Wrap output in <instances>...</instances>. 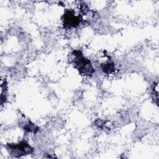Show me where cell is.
<instances>
[{
    "label": "cell",
    "mask_w": 159,
    "mask_h": 159,
    "mask_svg": "<svg viewBox=\"0 0 159 159\" xmlns=\"http://www.w3.org/2000/svg\"><path fill=\"white\" fill-rule=\"evenodd\" d=\"M6 148L10 154L16 158L31 154L34 152V148L24 140L17 143H7Z\"/></svg>",
    "instance_id": "cell-2"
},
{
    "label": "cell",
    "mask_w": 159,
    "mask_h": 159,
    "mask_svg": "<svg viewBox=\"0 0 159 159\" xmlns=\"http://www.w3.org/2000/svg\"><path fill=\"white\" fill-rule=\"evenodd\" d=\"M72 63L81 75L91 76L95 72V70L91 61L83 56L80 50H74L71 52Z\"/></svg>",
    "instance_id": "cell-1"
},
{
    "label": "cell",
    "mask_w": 159,
    "mask_h": 159,
    "mask_svg": "<svg viewBox=\"0 0 159 159\" xmlns=\"http://www.w3.org/2000/svg\"><path fill=\"white\" fill-rule=\"evenodd\" d=\"M23 129L24 130L27 132H33V133H36L39 130V128L37 126H35L33 123H32L30 121H29L27 124H25Z\"/></svg>",
    "instance_id": "cell-5"
},
{
    "label": "cell",
    "mask_w": 159,
    "mask_h": 159,
    "mask_svg": "<svg viewBox=\"0 0 159 159\" xmlns=\"http://www.w3.org/2000/svg\"><path fill=\"white\" fill-rule=\"evenodd\" d=\"M82 16L81 14H77L73 9H66L62 16L64 28L71 29L78 27L83 21Z\"/></svg>",
    "instance_id": "cell-3"
},
{
    "label": "cell",
    "mask_w": 159,
    "mask_h": 159,
    "mask_svg": "<svg viewBox=\"0 0 159 159\" xmlns=\"http://www.w3.org/2000/svg\"><path fill=\"white\" fill-rule=\"evenodd\" d=\"M105 58H106V60H104V61H102L100 64L101 69L106 75H111V74L114 73V71L116 70L115 64L112 61L110 57L106 55Z\"/></svg>",
    "instance_id": "cell-4"
}]
</instances>
